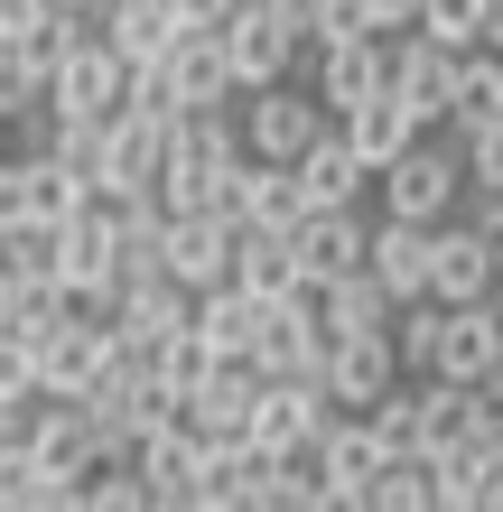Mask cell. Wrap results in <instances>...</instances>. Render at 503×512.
Masks as SVG:
<instances>
[{
	"mask_svg": "<svg viewBox=\"0 0 503 512\" xmlns=\"http://www.w3.org/2000/svg\"><path fill=\"white\" fill-rule=\"evenodd\" d=\"M112 280H122V233H112V205H75L66 224H56V289L84 298V308H112Z\"/></svg>",
	"mask_w": 503,
	"mask_h": 512,
	"instance_id": "6da1fadb",
	"label": "cell"
},
{
	"mask_svg": "<svg viewBox=\"0 0 503 512\" xmlns=\"http://www.w3.org/2000/svg\"><path fill=\"white\" fill-rule=\"evenodd\" d=\"M168 122H177V112H150V103H112V112H103V159H94V196H131V187H159V168H168Z\"/></svg>",
	"mask_w": 503,
	"mask_h": 512,
	"instance_id": "7a4b0ae2",
	"label": "cell"
},
{
	"mask_svg": "<svg viewBox=\"0 0 503 512\" xmlns=\"http://www.w3.org/2000/svg\"><path fill=\"white\" fill-rule=\"evenodd\" d=\"M112 364H122V336H112L94 308H75L66 326L38 336V401H84Z\"/></svg>",
	"mask_w": 503,
	"mask_h": 512,
	"instance_id": "3957f363",
	"label": "cell"
},
{
	"mask_svg": "<svg viewBox=\"0 0 503 512\" xmlns=\"http://www.w3.org/2000/svg\"><path fill=\"white\" fill-rule=\"evenodd\" d=\"M373 187H382V205H392V215H410V224H448V205H457V187H466V159H457V149L410 140L401 159L373 168Z\"/></svg>",
	"mask_w": 503,
	"mask_h": 512,
	"instance_id": "277c9868",
	"label": "cell"
},
{
	"mask_svg": "<svg viewBox=\"0 0 503 512\" xmlns=\"http://www.w3.org/2000/svg\"><path fill=\"white\" fill-rule=\"evenodd\" d=\"M327 419H336L327 373H261V401H252V429H243V438H261V447L280 457V447H308Z\"/></svg>",
	"mask_w": 503,
	"mask_h": 512,
	"instance_id": "5b68a950",
	"label": "cell"
},
{
	"mask_svg": "<svg viewBox=\"0 0 503 512\" xmlns=\"http://www.w3.org/2000/svg\"><path fill=\"white\" fill-rule=\"evenodd\" d=\"M382 429H373V410H336L327 429H317V466H327V503L354 512V503H373V475H382Z\"/></svg>",
	"mask_w": 503,
	"mask_h": 512,
	"instance_id": "8992f818",
	"label": "cell"
},
{
	"mask_svg": "<svg viewBox=\"0 0 503 512\" xmlns=\"http://www.w3.org/2000/svg\"><path fill=\"white\" fill-rule=\"evenodd\" d=\"M122 84H131V66L103 47V28H94L84 47H66L47 66V112H66V122H103V112L122 103Z\"/></svg>",
	"mask_w": 503,
	"mask_h": 512,
	"instance_id": "52a82bcc",
	"label": "cell"
},
{
	"mask_svg": "<svg viewBox=\"0 0 503 512\" xmlns=\"http://www.w3.org/2000/svg\"><path fill=\"white\" fill-rule=\"evenodd\" d=\"M317 373H327L336 410H373L401 382V345H392V326H354V336H327V364Z\"/></svg>",
	"mask_w": 503,
	"mask_h": 512,
	"instance_id": "ba28073f",
	"label": "cell"
},
{
	"mask_svg": "<svg viewBox=\"0 0 503 512\" xmlns=\"http://www.w3.org/2000/svg\"><path fill=\"white\" fill-rule=\"evenodd\" d=\"M336 112L317 103V94H289V84H252V103H243V149L252 159H299V149L327 131Z\"/></svg>",
	"mask_w": 503,
	"mask_h": 512,
	"instance_id": "9c48e42d",
	"label": "cell"
},
{
	"mask_svg": "<svg viewBox=\"0 0 503 512\" xmlns=\"http://www.w3.org/2000/svg\"><path fill=\"white\" fill-rule=\"evenodd\" d=\"M224 66H233V84H280L289 66H299V38L261 10V0H233V19H224Z\"/></svg>",
	"mask_w": 503,
	"mask_h": 512,
	"instance_id": "30bf717a",
	"label": "cell"
},
{
	"mask_svg": "<svg viewBox=\"0 0 503 512\" xmlns=\"http://www.w3.org/2000/svg\"><path fill=\"white\" fill-rule=\"evenodd\" d=\"M159 75H168V103L177 112H205V103H233V94H243L233 66H224V28H177V47L159 56Z\"/></svg>",
	"mask_w": 503,
	"mask_h": 512,
	"instance_id": "8fae6325",
	"label": "cell"
},
{
	"mask_svg": "<svg viewBox=\"0 0 503 512\" xmlns=\"http://www.w3.org/2000/svg\"><path fill=\"white\" fill-rule=\"evenodd\" d=\"M159 270H168V280H187V289L233 280V224L224 215H168L159 224Z\"/></svg>",
	"mask_w": 503,
	"mask_h": 512,
	"instance_id": "7c38bea8",
	"label": "cell"
},
{
	"mask_svg": "<svg viewBox=\"0 0 503 512\" xmlns=\"http://www.w3.org/2000/svg\"><path fill=\"white\" fill-rule=\"evenodd\" d=\"M289 243H299V280H345V270H364L373 233L354 224V205H308L289 224Z\"/></svg>",
	"mask_w": 503,
	"mask_h": 512,
	"instance_id": "4fadbf2b",
	"label": "cell"
},
{
	"mask_svg": "<svg viewBox=\"0 0 503 512\" xmlns=\"http://www.w3.org/2000/svg\"><path fill=\"white\" fill-rule=\"evenodd\" d=\"M494 336H503V308H494V298L438 308V345H429V373H448V382H485V373H494Z\"/></svg>",
	"mask_w": 503,
	"mask_h": 512,
	"instance_id": "5bb4252c",
	"label": "cell"
},
{
	"mask_svg": "<svg viewBox=\"0 0 503 512\" xmlns=\"http://www.w3.org/2000/svg\"><path fill=\"white\" fill-rule=\"evenodd\" d=\"M448 84H457V47H438L429 28H401V47H392V94L420 112V131L448 122Z\"/></svg>",
	"mask_w": 503,
	"mask_h": 512,
	"instance_id": "9a60e30c",
	"label": "cell"
},
{
	"mask_svg": "<svg viewBox=\"0 0 503 512\" xmlns=\"http://www.w3.org/2000/svg\"><path fill=\"white\" fill-rule=\"evenodd\" d=\"M494 252L476 224H438V252H429V298L438 308H466V298H494Z\"/></svg>",
	"mask_w": 503,
	"mask_h": 512,
	"instance_id": "2e32d148",
	"label": "cell"
},
{
	"mask_svg": "<svg viewBox=\"0 0 503 512\" xmlns=\"http://www.w3.org/2000/svg\"><path fill=\"white\" fill-rule=\"evenodd\" d=\"M196 457H205V438L187 419H159V429L131 447V475L150 485V503H196Z\"/></svg>",
	"mask_w": 503,
	"mask_h": 512,
	"instance_id": "e0dca14e",
	"label": "cell"
},
{
	"mask_svg": "<svg viewBox=\"0 0 503 512\" xmlns=\"http://www.w3.org/2000/svg\"><path fill=\"white\" fill-rule=\"evenodd\" d=\"M429 252H438V224H410V215H382L373 224V252H364V270L392 298H429Z\"/></svg>",
	"mask_w": 503,
	"mask_h": 512,
	"instance_id": "ac0fdd59",
	"label": "cell"
},
{
	"mask_svg": "<svg viewBox=\"0 0 503 512\" xmlns=\"http://www.w3.org/2000/svg\"><path fill=\"white\" fill-rule=\"evenodd\" d=\"M373 84H392V47H382V28H364V38H336V47H317V103H327V112L364 103Z\"/></svg>",
	"mask_w": 503,
	"mask_h": 512,
	"instance_id": "d6986e66",
	"label": "cell"
},
{
	"mask_svg": "<svg viewBox=\"0 0 503 512\" xmlns=\"http://www.w3.org/2000/svg\"><path fill=\"white\" fill-rule=\"evenodd\" d=\"M336 131H345L354 149H364V168H382V159H401V149L420 140V112H410V103L392 94V84H373L364 103H345V112H336Z\"/></svg>",
	"mask_w": 503,
	"mask_h": 512,
	"instance_id": "ffe728a7",
	"label": "cell"
},
{
	"mask_svg": "<svg viewBox=\"0 0 503 512\" xmlns=\"http://www.w3.org/2000/svg\"><path fill=\"white\" fill-rule=\"evenodd\" d=\"M289 168H299L308 205H354V196H364V177H373V168H364V149H354V140H345L336 122L317 131V140H308V149H299Z\"/></svg>",
	"mask_w": 503,
	"mask_h": 512,
	"instance_id": "44dd1931",
	"label": "cell"
},
{
	"mask_svg": "<svg viewBox=\"0 0 503 512\" xmlns=\"http://www.w3.org/2000/svg\"><path fill=\"white\" fill-rule=\"evenodd\" d=\"M177 28L187 19H177L168 0H112L103 10V47L122 56V66H159V56L177 47Z\"/></svg>",
	"mask_w": 503,
	"mask_h": 512,
	"instance_id": "7402d4cb",
	"label": "cell"
},
{
	"mask_svg": "<svg viewBox=\"0 0 503 512\" xmlns=\"http://www.w3.org/2000/svg\"><path fill=\"white\" fill-rule=\"evenodd\" d=\"M233 280L261 289V298H289L299 289V243L280 224H233Z\"/></svg>",
	"mask_w": 503,
	"mask_h": 512,
	"instance_id": "603a6c76",
	"label": "cell"
},
{
	"mask_svg": "<svg viewBox=\"0 0 503 512\" xmlns=\"http://www.w3.org/2000/svg\"><path fill=\"white\" fill-rule=\"evenodd\" d=\"M261 308H271V298H261V289H243V280L196 289V326H205V345H215V354H252V336H261Z\"/></svg>",
	"mask_w": 503,
	"mask_h": 512,
	"instance_id": "cb8c5ba5",
	"label": "cell"
},
{
	"mask_svg": "<svg viewBox=\"0 0 503 512\" xmlns=\"http://www.w3.org/2000/svg\"><path fill=\"white\" fill-rule=\"evenodd\" d=\"M438 512H494V447L485 438L438 447Z\"/></svg>",
	"mask_w": 503,
	"mask_h": 512,
	"instance_id": "d4e9b609",
	"label": "cell"
},
{
	"mask_svg": "<svg viewBox=\"0 0 503 512\" xmlns=\"http://www.w3.org/2000/svg\"><path fill=\"white\" fill-rule=\"evenodd\" d=\"M56 289V224H10L0 233V298Z\"/></svg>",
	"mask_w": 503,
	"mask_h": 512,
	"instance_id": "484cf974",
	"label": "cell"
},
{
	"mask_svg": "<svg viewBox=\"0 0 503 512\" xmlns=\"http://www.w3.org/2000/svg\"><path fill=\"white\" fill-rule=\"evenodd\" d=\"M476 122H503V56H457V84H448V131H476Z\"/></svg>",
	"mask_w": 503,
	"mask_h": 512,
	"instance_id": "4316f807",
	"label": "cell"
},
{
	"mask_svg": "<svg viewBox=\"0 0 503 512\" xmlns=\"http://www.w3.org/2000/svg\"><path fill=\"white\" fill-rule=\"evenodd\" d=\"M373 512H438V457H429V447L382 457V475H373Z\"/></svg>",
	"mask_w": 503,
	"mask_h": 512,
	"instance_id": "83f0119b",
	"label": "cell"
},
{
	"mask_svg": "<svg viewBox=\"0 0 503 512\" xmlns=\"http://www.w3.org/2000/svg\"><path fill=\"white\" fill-rule=\"evenodd\" d=\"M0 503H19V512H56V503H75V485L28 457V438H10V447H0Z\"/></svg>",
	"mask_w": 503,
	"mask_h": 512,
	"instance_id": "f1b7e54d",
	"label": "cell"
},
{
	"mask_svg": "<svg viewBox=\"0 0 503 512\" xmlns=\"http://www.w3.org/2000/svg\"><path fill=\"white\" fill-rule=\"evenodd\" d=\"M215 364H224V354L205 345V326H196V317H187V326H168V336L150 345V373H159V382L177 391V401H187V391H196L205 373H215Z\"/></svg>",
	"mask_w": 503,
	"mask_h": 512,
	"instance_id": "f546056e",
	"label": "cell"
},
{
	"mask_svg": "<svg viewBox=\"0 0 503 512\" xmlns=\"http://www.w3.org/2000/svg\"><path fill=\"white\" fill-rule=\"evenodd\" d=\"M28 196H38V224H66L75 205H94V177L47 159V149H28Z\"/></svg>",
	"mask_w": 503,
	"mask_h": 512,
	"instance_id": "4dcf8cb0",
	"label": "cell"
},
{
	"mask_svg": "<svg viewBox=\"0 0 503 512\" xmlns=\"http://www.w3.org/2000/svg\"><path fill=\"white\" fill-rule=\"evenodd\" d=\"M38 103H47V66L19 38H0V122H19V112H38Z\"/></svg>",
	"mask_w": 503,
	"mask_h": 512,
	"instance_id": "1f68e13d",
	"label": "cell"
},
{
	"mask_svg": "<svg viewBox=\"0 0 503 512\" xmlns=\"http://www.w3.org/2000/svg\"><path fill=\"white\" fill-rule=\"evenodd\" d=\"M485 10H494V0H420V19H410V28H429V38L438 47H485Z\"/></svg>",
	"mask_w": 503,
	"mask_h": 512,
	"instance_id": "d6a6232c",
	"label": "cell"
},
{
	"mask_svg": "<svg viewBox=\"0 0 503 512\" xmlns=\"http://www.w3.org/2000/svg\"><path fill=\"white\" fill-rule=\"evenodd\" d=\"M457 159H466V187H476V196H503V122L457 131Z\"/></svg>",
	"mask_w": 503,
	"mask_h": 512,
	"instance_id": "836d02e7",
	"label": "cell"
},
{
	"mask_svg": "<svg viewBox=\"0 0 503 512\" xmlns=\"http://www.w3.org/2000/svg\"><path fill=\"white\" fill-rule=\"evenodd\" d=\"M0 401H10V410L38 401V345H28V336H0Z\"/></svg>",
	"mask_w": 503,
	"mask_h": 512,
	"instance_id": "e575fe53",
	"label": "cell"
},
{
	"mask_svg": "<svg viewBox=\"0 0 503 512\" xmlns=\"http://www.w3.org/2000/svg\"><path fill=\"white\" fill-rule=\"evenodd\" d=\"M10 224H38V196H28V149L19 159H0V233Z\"/></svg>",
	"mask_w": 503,
	"mask_h": 512,
	"instance_id": "d590c367",
	"label": "cell"
},
{
	"mask_svg": "<svg viewBox=\"0 0 503 512\" xmlns=\"http://www.w3.org/2000/svg\"><path fill=\"white\" fill-rule=\"evenodd\" d=\"M38 19H47V0H0V38H38Z\"/></svg>",
	"mask_w": 503,
	"mask_h": 512,
	"instance_id": "8d00e7d4",
	"label": "cell"
},
{
	"mask_svg": "<svg viewBox=\"0 0 503 512\" xmlns=\"http://www.w3.org/2000/svg\"><path fill=\"white\" fill-rule=\"evenodd\" d=\"M466 224L485 233V252H494V270H503V196H485V205H476V215H466Z\"/></svg>",
	"mask_w": 503,
	"mask_h": 512,
	"instance_id": "74e56055",
	"label": "cell"
},
{
	"mask_svg": "<svg viewBox=\"0 0 503 512\" xmlns=\"http://www.w3.org/2000/svg\"><path fill=\"white\" fill-rule=\"evenodd\" d=\"M177 19H187V28H224L233 0H177Z\"/></svg>",
	"mask_w": 503,
	"mask_h": 512,
	"instance_id": "f35d334b",
	"label": "cell"
},
{
	"mask_svg": "<svg viewBox=\"0 0 503 512\" xmlns=\"http://www.w3.org/2000/svg\"><path fill=\"white\" fill-rule=\"evenodd\" d=\"M364 10H373V28H410V19H420V0H364Z\"/></svg>",
	"mask_w": 503,
	"mask_h": 512,
	"instance_id": "ab89813d",
	"label": "cell"
},
{
	"mask_svg": "<svg viewBox=\"0 0 503 512\" xmlns=\"http://www.w3.org/2000/svg\"><path fill=\"white\" fill-rule=\"evenodd\" d=\"M56 10H112V0H56Z\"/></svg>",
	"mask_w": 503,
	"mask_h": 512,
	"instance_id": "60d3db41",
	"label": "cell"
},
{
	"mask_svg": "<svg viewBox=\"0 0 503 512\" xmlns=\"http://www.w3.org/2000/svg\"><path fill=\"white\" fill-rule=\"evenodd\" d=\"M485 382H503V336H494V373H485Z\"/></svg>",
	"mask_w": 503,
	"mask_h": 512,
	"instance_id": "b9f144b4",
	"label": "cell"
},
{
	"mask_svg": "<svg viewBox=\"0 0 503 512\" xmlns=\"http://www.w3.org/2000/svg\"><path fill=\"white\" fill-rule=\"evenodd\" d=\"M494 308H503V280H494Z\"/></svg>",
	"mask_w": 503,
	"mask_h": 512,
	"instance_id": "7bdbcfd3",
	"label": "cell"
}]
</instances>
